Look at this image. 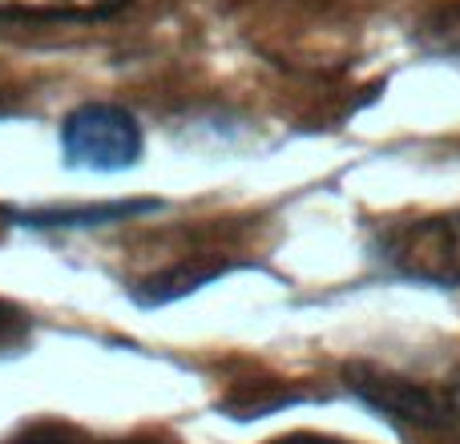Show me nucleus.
Instances as JSON below:
<instances>
[{
  "instance_id": "obj_1",
  "label": "nucleus",
  "mask_w": 460,
  "mask_h": 444,
  "mask_svg": "<svg viewBox=\"0 0 460 444\" xmlns=\"http://www.w3.org/2000/svg\"><path fill=\"white\" fill-rule=\"evenodd\" d=\"M348 388L380 416L412 429H448L460 424V376L448 380H412L376 364H351Z\"/></svg>"
},
{
  "instance_id": "obj_2",
  "label": "nucleus",
  "mask_w": 460,
  "mask_h": 444,
  "mask_svg": "<svg viewBox=\"0 0 460 444\" xmlns=\"http://www.w3.org/2000/svg\"><path fill=\"white\" fill-rule=\"evenodd\" d=\"M376 246L396 275L432 287H460V210L392 222L380 230Z\"/></svg>"
},
{
  "instance_id": "obj_3",
  "label": "nucleus",
  "mask_w": 460,
  "mask_h": 444,
  "mask_svg": "<svg viewBox=\"0 0 460 444\" xmlns=\"http://www.w3.org/2000/svg\"><path fill=\"white\" fill-rule=\"evenodd\" d=\"M142 126L118 102H85L61 121V154L73 170L118 174L142 158Z\"/></svg>"
},
{
  "instance_id": "obj_4",
  "label": "nucleus",
  "mask_w": 460,
  "mask_h": 444,
  "mask_svg": "<svg viewBox=\"0 0 460 444\" xmlns=\"http://www.w3.org/2000/svg\"><path fill=\"white\" fill-rule=\"evenodd\" d=\"M129 0H0V21H105Z\"/></svg>"
},
{
  "instance_id": "obj_5",
  "label": "nucleus",
  "mask_w": 460,
  "mask_h": 444,
  "mask_svg": "<svg viewBox=\"0 0 460 444\" xmlns=\"http://www.w3.org/2000/svg\"><path fill=\"white\" fill-rule=\"evenodd\" d=\"M4 444H178L166 432H129V437H102L69 421H29Z\"/></svg>"
},
{
  "instance_id": "obj_6",
  "label": "nucleus",
  "mask_w": 460,
  "mask_h": 444,
  "mask_svg": "<svg viewBox=\"0 0 460 444\" xmlns=\"http://www.w3.org/2000/svg\"><path fill=\"white\" fill-rule=\"evenodd\" d=\"M416 45L432 57H460V0L432 8L416 24Z\"/></svg>"
},
{
  "instance_id": "obj_7",
  "label": "nucleus",
  "mask_w": 460,
  "mask_h": 444,
  "mask_svg": "<svg viewBox=\"0 0 460 444\" xmlns=\"http://www.w3.org/2000/svg\"><path fill=\"white\" fill-rule=\"evenodd\" d=\"M24 335H29V315L16 303L0 299V351H13Z\"/></svg>"
},
{
  "instance_id": "obj_8",
  "label": "nucleus",
  "mask_w": 460,
  "mask_h": 444,
  "mask_svg": "<svg viewBox=\"0 0 460 444\" xmlns=\"http://www.w3.org/2000/svg\"><path fill=\"white\" fill-rule=\"evenodd\" d=\"M267 444H351V440H340V437H327V432H287V437H275Z\"/></svg>"
},
{
  "instance_id": "obj_9",
  "label": "nucleus",
  "mask_w": 460,
  "mask_h": 444,
  "mask_svg": "<svg viewBox=\"0 0 460 444\" xmlns=\"http://www.w3.org/2000/svg\"><path fill=\"white\" fill-rule=\"evenodd\" d=\"M0 235H4V218H0Z\"/></svg>"
}]
</instances>
